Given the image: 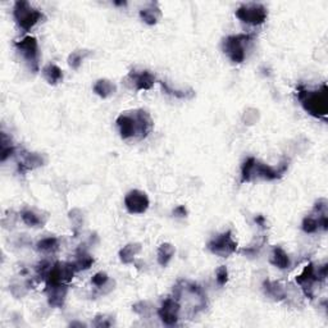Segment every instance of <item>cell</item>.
Masks as SVG:
<instances>
[{"mask_svg":"<svg viewBox=\"0 0 328 328\" xmlns=\"http://www.w3.org/2000/svg\"><path fill=\"white\" fill-rule=\"evenodd\" d=\"M117 126L123 140H128L131 138L144 139L153 128V121L146 110L136 109L133 112L121 114L117 118Z\"/></svg>","mask_w":328,"mask_h":328,"instance_id":"cell-1","label":"cell"},{"mask_svg":"<svg viewBox=\"0 0 328 328\" xmlns=\"http://www.w3.org/2000/svg\"><path fill=\"white\" fill-rule=\"evenodd\" d=\"M288 162L285 161L278 168L262 163L253 157H249L242 163L241 167V182H252L253 180L275 181L282 177L283 173L287 170Z\"/></svg>","mask_w":328,"mask_h":328,"instance_id":"cell-2","label":"cell"},{"mask_svg":"<svg viewBox=\"0 0 328 328\" xmlns=\"http://www.w3.org/2000/svg\"><path fill=\"white\" fill-rule=\"evenodd\" d=\"M298 99L304 109L316 118H326L328 113V89L322 85L318 90H308L303 85L298 86Z\"/></svg>","mask_w":328,"mask_h":328,"instance_id":"cell-3","label":"cell"},{"mask_svg":"<svg viewBox=\"0 0 328 328\" xmlns=\"http://www.w3.org/2000/svg\"><path fill=\"white\" fill-rule=\"evenodd\" d=\"M254 36L249 33H239V35L227 36L223 40V51L228 55L234 63H242L246 58V45L252 43Z\"/></svg>","mask_w":328,"mask_h":328,"instance_id":"cell-4","label":"cell"},{"mask_svg":"<svg viewBox=\"0 0 328 328\" xmlns=\"http://www.w3.org/2000/svg\"><path fill=\"white\" fill-rule=\"evenodd\" d=\"M13 15L17 21L18 26L23 31H30L37 22H40L44 18V14L38 9H35L30 5V3L26 0L15 2L13 8Z\"/></svg>","mask_w":328,"mask_h":328,"instance_id":"cell-5","label":"cell"},{"mask_svg":"<svg viewBox=\"0 0 328 328\" xmlns=\"http://www.w3.org/2000/svg\"><path fill=\"white\" fill-rule=\"evenodd\" d=\"M327 277V265H323L322 268H319L318 271L316 269L313 263H309L304 271L301 272V275H299L296 277V282L301 286L305 296H308L309 299H313L314 294V286L317 282H321V281L326 280Z\"/></svg>","mask_w":328,"mask_h":328,"instance_id":"cell-6","label":"cell"},{"mask_svg":"<svg viewBox=\"0 0 328 328\" xmlns=\"http://www.w3.org/2000/svg\"><path fill=\"white\" fill-rule=\"evenodd\" d=\"M268 12L264 5L258 4V3H249L244 4L236 10V17L244 23L249 25H262L267 20Z\"/></svg>","mask_w":328,"mask_h":328,"instance_id":"cell-7","label":"cell"},{"mask_svg":"<svg viewBox=\"0 0 328 328\" xmlns=\"http://www.w3.org/2000/svg\"><path fill=\"white\" fill-rule=\"evenodd\" d=\"M74 272H76V269H74L73 263H55L49 269L48 275L45 277L46 287L48 286H58L68 283L73 278Z\"/></svg>","mask_w":328,"mask_h":328,"instance_id":"cell-8","label":"cell"},{"mask_svg":"<svg viewBox=\"0 0 328 328\" xmlns=\"http://www.w3.org/2000/svg\"><path fill=\"white\" fill-rule=\"evenodd\" d=\"M14 46L17 48V50L22 54L23 58L27 61V63L30 64L31 69L35 72L37 71L38 58H40L37 40H36L35 37H32V36H26V37L22 38L21 41H15Z\"/></svg>","mask_w":328,"mask_h":328,"instance_id":"cell-9","label":"cell"},{"mask_svg":"<svg viewBox=\"0 0 328 328\" xmlns=\"http://www.w3.org/2000/svg\"><path fill=\"white\" fill-rule=\"evenodd\" d=\"M209 252L218 257L227 258L228 255L234 254L237 249V242L232 239V232L227 231L224 234L219 235L218 237L213 239L208 242Z\"/></svg>","mask_w":328,"mask_h":328,"instance_id":"cell-10","label":"cell"},{"mask_svg":"<svg viewBox=\"0 0 328 328\" xmlns=\"http://www.w3.org/2000/svg\"><path fill=\"white\" fill-rule=\"evenodd\" d=\"M150 201L144 191L132 190L126 195L125 206L131 214H143L148 210Z\"/></svg>","mask_w":328,"mask_h":328,"instance_id":"cell-11","label":"cell"},{"mask_svg":"<svg viewBox=\"0 0 328 328\" xmlns=\"http://www.w3.org/2000/svg\"><path fill=\"white\" fill-rule=\"evenodd\" d=\"M181 306L177 299L168 298L162 304V308L158 311L159 318L162 319L167 326H175L178 322V314H180Z\"/></svg>","mask_w":328,"mask_h":328,"instance_id":"cell-12","label":"cell"},{"mask_svg":"<svg viewBox=\"0 0 328 328\" xmlns=\"http://www.w3.org/2000/svg\"><path fill=\"white\" fill-rule=\"evenodd\" d=\"M45 163V159L43 156L37 153H28V151H21V161L18 162V170L21 173H25L27 170H32L35 168L41 167Z\"/></svg>","mask_w":328,"mask_h":328,"instance_id":"cell-13","label":"cell"},{"mask_svg":"<svg viewBox=\"0 0 328 328\" xmlns=\"http://www.w3.org/2000/svg\"><path fill=\"white\" fill-rule=\"evenodd\" d=\"M128 80L133 82L136 90H150L153 87L154 82H156V76L150 73L149 71H141L138 72L135 69L128 73Z\"/></svg>","mask_w":328,"mask_h":328,"instance_id":"cell-14","label":"cell"},{"mask_svg":"<svg viewBox=\"0 0 328 328\" xmlns=\"http://www.w3.org/2000/svg\"><path fill=\"white\" fill-rule=\"evenodd\" d=\"M67 291H68V287L66 286V283L58 286H48V287H46V294H48L49 304H50L51 306H55V308L63 306L64 300H66Z\"/></svg>","mask_w":328,"mask_h":328,"instance_id":"cell-15","label":"cell"},{"mask_svg":"<svg viewBox=\"0 0 328 328\" xmlns=\"http://www.w3.org/2000/svg\"><path fill=\"white\" fill-rule=\"evenodd\" d=\"M115 91H117V86L107 79L98 80L94 85V92L99 95L100 98H103V99L112 97V95H114Z\"/></svg>","mask_w":328,"mask_h":328,"instance_id":"cell-16","label":"cell"},{"mask_svg":"<svg viewBox=\"0 0 328 328\" xmlns=\"http://www.w3.org/2000/svg\"><path fill=\"white\" fill-rule=\"evenodd\" d=\"M263 288H264V293L267 294L269 298H272L273 300L281 301L286 298L285 288L281 286L280 282H275V281H264L263 283Z\"/></svg>","mask_w":328,"mask_h":328,"instance_id":"cell-17","label":"cell"},{"mask_svg":"<svg viewBox=\"0 0 328 328\" xmlns=\"http://www.w3.org/2000/svg\"><path fill=\"white\" fill-rule=\"evenodd\" d=\"M269 262L272 263L275 267L280 268V269H286V268L290 267V257L287 255V253L282 249V247L277 246L273 249L272 255H271Z\"/></svg>","mask_w":328,"mask_h":328,"instance_id":"cell-18","label":"cell"},{"mask_svg":"<svg viewBox=\"0 0 328 328\" xmlns=\"http://www.w3.org/2000/svg\"><path fill=\"white\" fill-rule=\"evenodd\" d=\"M140 17L143 18V21L148 25H156L159 21V18L162 17V12L158 8V4H150L148 8H144L140 10Z\"/></svg>","mask_w":328,"mask_h":328,"instance_id":"cell-19","label":"cell"},{"mask_svg":"<svg viewBox=\"0 0 328 328\" xmlns=\"http://www.w3.org/2000/svg\"><path fill=\"white\" fill-rule=\"evenodd\" d=\"M141 252V245L138 242H132V244H127L123 246L120 252V259L121 262L125 264H130L133 262L136 255Z\"/></svg>","mask_w":328,"mask_h":328,"instance_id":"cell-20","label":"cell"},{"mask_svg":"<svg viewBox=\"0 0 328 328\" xmlns=\"http://www.w3.org/2000/svg\"><path fill=\"white\" fill-rule=\"evenodd\" d=\"M43 76L46 81L50 85H56L58 82H61L63 80V73H62V69L59 68L55 64H46L43 68Z\"/></svg>","mask_w":328,"mask_h":328,"instance_id":"cell-21","label":"cell"},{"mask_svg":"<svg viewBox=\"0 0 328 328\" xmlns=\"http://www.w3.org/2000/svg\"><path fill=\"white\" fill-rule=\"evenodd\" d=\"M159 84H161L162 89H163V91L165 92V94L172 95V97L177 98V99L188 100V99H192V98L195 97V91H194L192 89L176 90V89H173V87H170L165 81H159Z\"/></svg>","mask_w":328,"mask_h":328,"instance_id":"cell-22","label":"cell"},{"mask_svg":"<svg viewBox=\"0 0 328 328\" xmlns=\"http://www.w3.org/2000/svg\"><path fill=\"white\" fill-rule=\"evenodd\" d=\"M176 250L175 246L172 244H168V242H164L159 246L158 249V263L162 265V267H165L168 263L170 262V259L175 255Z\"/></svg>","mask_w":328,"mask_h":328,"instance_id":"cell-23","label":"cell"},{"mask_svg":"<svg viewBox=\"0 0 328 328\" xmlns=\"http://www.w3.org/2000/svg\"><path fill=\"white\" fill-rule=\"evenodd\" d=\"M21 218L30 227H43V224L45 223V219H41V217L37 213H35L33 210H30V209L23 210L21 213Z\"/></svg>","mask_w":328,"mask_h":328,"instance_id":"cell-24","label":"cell"},{"mask_svg":"<svg viewBox=\"0 0 328 328\" xmlns=\"http://www.w3.org/2000/svg\"><path fill=\"white\" fill-rule=\"evenodd\" d=\"M58 246L59 242L56 237H46V239H43L37 242L36 249L43 253H53L58 249Z\"/></svg>","mask_w":328,"mask_h":328,"instance_id":"cell-25","label":"cell"},{"mask_svg":"<svg viewBox=\"0 0 328 328\" xmlns=\"http://www.w3.org/2000/svg\"><path fill=\"white\" fill-rule=\"evenodd\" d=\"M322 216H327V214H321L318 218H317V217H313V216L305 217L303 221V224H301V227H303V231L306 232V234H314V232H317V229L321 227L319 221H321Z\"/></svg>","mask_w":328,"mask_h":328,"instance_id":"cell-26","label":"cell"},{"mask_svg":"<svg viewBox=\"0 0 328 328\" xmlns=\"http://www.w3.org/2000/svg\"><path fill=\"white\" fill-rule=\"evenodd\" d=\"M12 154H14V146L12 145V140L8 139L4 132H2V151H0V161L5 162Z\"/></svg>","mask_w":328,"mask_h":328,"instance_id":"cell-27","label":"cell"},{"mask_svg":"<svg viewBox=\"0 0 328 328\" xmlns=\"http://www.w3.org/2000/svg\"><path fill=\"white\" fill-rule=\"evenodd\" d=\"M90 54L89 50H74L72 51L71 54H69L68 56V64L71 68L73 69H77L80 66H81V63L84 62V59L86 58L87 55Z\"/></svg>","mask_w":328,"mask_h":328,"instance_id":"cell-28","label":"cell"},{"mask_svg":"<svg viewBox=\"0 0 328 328\" xmlns=\"http://www.w3.org/2000/svg\"><path fill=\"white\" fill-rule=\"evenodd\" d=\"M92 263H94V258L90 257L86 253H82V254H80L79 257H77L76 262H73V265L76 272H80V271L89 269L92 265Z\"/></svg>","mask_w":328,"mask_h":328,"instance_id":"cell-29","label":"cell"},{"mask_svg":"<svg viewBox=\"0 0 328 328\" xmlns=\"http://www.w3.org/2000/svg\"><path fill=\"white\" fill-rule=\"evenodd\" d=\"M95 327H110L113 326V318L108 317L105 314H98L94 319Z\"/></svg>","mask_w":328,"mask_h":328,"instance_id":"cell-30","label":"cell"},{"mask_svg":"<svg viewBox=\"0 0 328 328\" xmlns=\"http://www.w3.org/2000/svg\"><path fill=\"white\" fill-rule=\"evenodd\" d=\"M91 282L94 283L97 287H104V286L107 285L108 282H109V277H108L107 273L99 272V273H97L94 277H92Z\"/></svg>","mask_w":328,"mask_h":328,"instance_id":"cell-31","label":"cell"},{"mask_svg":"<svg viewBox=\"0 0 328 328\" xmlns=\"http://www.w3.org/2000/svg\"><path fill=\"white\" fill-rule=\"evenodd\" d=\"M217 282H218L219 286H224L227 283V281H228V271H227V268L224 267V265H222V267H219L218 269H217Z\"/></svg>","mask_w":328,"mask_h":328,"instance_id":"cell-32","label":"cell"},{"mask_svg":"<svg viewBox=\"0 0 328 328\" xmlns=\"http://www.w3.org/2000/svg\"><path fill=\"white\" fill-rule=\"evenodd\" d=\"M133 312H136L138 314H140V316H148V312L150 311V308H149V304L146 303V301H140V303L135 304V305L132 306Z\"/></svg>","mask_w":328,"mask_h":328,"instance_id":"cell-33","label":"cell"},{"mask_svg":"<svg viewBox=\"0 0 328 328\" xmlns=\"http://www.w3.org/2000/svg\"><path fill=\"white\" fill-rule=\"evenodd\" d=\"M173 214H175V216H177V217H186V216H187V210H186L185 206L180 205V206H177V208H176L175 210H173Z\"/></svg>","mask_w":328,"mask_h":328,"instance_id":"cell-34","label":"cell"},{"mask_svg":"<svg viewBox=\"0 0 328 328\" xmlns=\"http://www.w3.org/2000/svg\"><path fill=\"white\" fill-rule=\"evenodd\" d=\"M255 222H257V223L259 224V226H262V227L265 226V219H264V217H263V216H257V217H255Z\"/></svg>","mask_w":328,"mask_h":328,"instance_id":"cell-35","label":"cell"},{"mask_svg":"<svg viewBox=\"0 0 328 328\" xmlns=\"http://www.w3.org/2000/svg\"><path fill=\"white\" fill-rule=\"evenodd\" d=\"M117 5H126V2H115Z\"/></svg>","mask_w":328,"mask_h":328,"instance_id":"cell-36","label":"cell"},{"mask_svg":"<svg viewBox=\"0 0 328 328\" xmlns=\"http://www.w3.org/2000/svg\"><path fill=\"white\" fill-rule=\"evenodd\" d=\"M71 326H82V327H84L85 324H84V323H72Z\"/></svg>","mask_w":328,"mask_h":328,"instance_id":"cell-37","label":"cell"}]
</instances>
